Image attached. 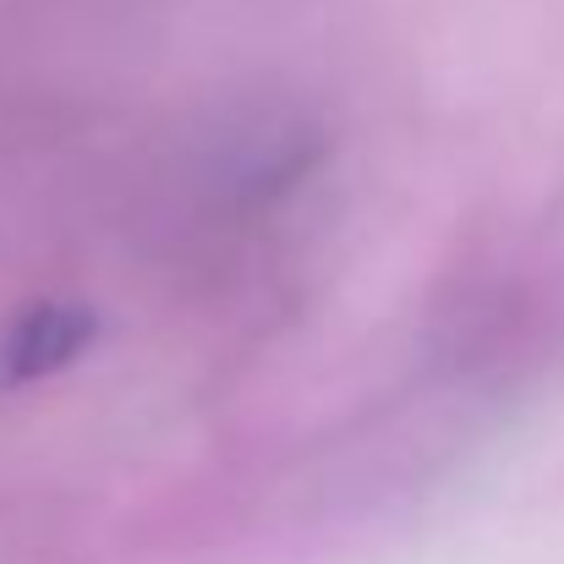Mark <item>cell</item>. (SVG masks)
<instances>
[{"label": "cell", "mask_w": 564, "mask_h": 564, "mask_svg": "<svg viewBox=\"0 0 564 564\" xmlns=\"http://www.w3.org/2000/svg\"><path fill=\"white\" fill-rule=\"evenodd\" d=\"M99 340V313L88 302H28L0 318V394L77 368Z\"/></svg>", "instance_id": "6da1fadb"}]
</instances>
